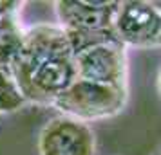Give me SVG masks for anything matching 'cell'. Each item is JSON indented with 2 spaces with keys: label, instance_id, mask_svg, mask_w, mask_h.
Instances as JSON below:
<instances>
[{
  "label": "cell",
  "instance_id": "30bf717a",
  "mask_svg": "<svg viewBox=\"0 0 161 155\" xmlns=\"http://www.w3.org/2000/svg\"><path fill=\"white\" fill-rule=\"evenodd\" d=\"M154 6H156V8H158V9L161 11V2H154Z\"/></svg>",
  "mask_w": 161,
  "mask_h": 155
},
{
  "label": "cell",
  "instance_id": "9c48e42d",
  "mask_svg": "<svg viewBox=\"0 0 161 155\" xmlns=\"http://www.w3.org/2000/svg\"><path fill=\"white\" fill-rule=\"evenodd\" d=\"M2 16H4V8H2V2H0V22H2Z\"/></svg>",
  "mask_w": 161,
  "mask_h": 155
},
{
  "label": "cell",
  "instance_id": "6da1fadb",
  "mask_svg": "<svg viewBox=\"0 0 161 155\" xmlns=\"http://www.w3.org/2000/svg\"><path fill=\"white\" fill-rule=\"evenodd\" d=\"M9 74L25 101L53 105L76 80L74 51L60 25L40 23L24 31Z\"/></svg>",
  "mask_w": 161,
  "mask_h": 155
},
{
  "label": "cell",
  "instance_id": "5b68a950",
  "mask_svg": "<svg viewBox=\"0 0 161 155\" xmlns=\"http://www.w3.org/2000/svg\"><path fill=\"white\" fill-rule=\"evenodd\" d=\"M94 132L87 123L56 116L49 119L38 133L40 155H94Z\"/></svg>",
  "mask_w": 161,
  "mask_h": 155
},
{
  "label": "cell",
  "instance_id": "277c9868",
  "mask_svg": "<svg viewBox=\"0 0 161 155\" xmlns=\"http://www.w3.org/2000/svg\"><path fill=\"white\" fill-rule=\"evenodd\" d=\"M76 80L127 89V47L107 42L87 47L74 54Z\"/></svg>",
  "mask_w": 161,
  "mask_h": 155
},
{
  "label": "cell",
  "instance_id": "ba28073f",
  "mask_svg": "<svg viewBox=\"0 0 161 155\" xmlns=\"http://www.w3.org/2000/svg\"><path fill=\"white\" fill-rule=\"evenodd\" d=\"M158 92H159V96H161V69H159V72H158Z\"/></svg>",
  "mask_w": 161,
  "mask_h": 155
},
{
  "label": "cell",
  "instance_id": "8fae6325",
  "mask_svg": "<svg viewBox=\"0 0 161 155\" xmlns=\"http://www.w3.org/2000/svg\"><path fill=\"white\" fill-rule=\"evenodd\" d=\"M158 45H161V36H159V42H158Z\"/></svg>",
  "mask_w": 161,
  "mask_h": 155
},
{
  "label": "cell",
  "instance_id": "8992f818",
  "mask_svg": "<svg viewBox=\"0 0 161 155\" xmlns=\"http://www.w3.org/2000/svg\"><path fill=\"white\" fill-rule=\"evenodd\" d=\"M114 31L125 47H154L161 36V11L154 2H119Z\"/></svg>",
  "mask_w": 161,
  "mask_h": 155
},
{
  "label": "cell",
  "instance_id": "7a4b0ae2",
  "mask_svg": "<svg viewBox=\"0 0 161 155\" xmlns=\"http://www.w3.org/2000/svg\"><path fill=\"white\" fill-rule=\"evenodd\" d=\"M118 8L119 2H54L60 27L65 31L74 54L98 44L119 42L114 31V16Z\"/></svg>",
  "mask_w": 161,
  "mask_h": 155
},
{
  "label": "cell",
  "instance_id": "7c38bea8",
  "mask_svg": "<svg viewBox=\"0 0 161 155\" xmlns=\"http://www.w3.org/2000/svg\"><path fill=\"white\" fill-rule=\"evenodd\" d=\"M156 155H161V150H159V152H158V153H156Z\"/></svg>",
  "mask_w": 161,
  "mask_h": 155
},
{
  "label": "cell",
  "instance_id": "52a82bcc",
  "mask_svg": "<svg viewBox=\"0 0 161 155\" xmlns=\"http://www.w3.org/2000/svg\"><path fill=\"white\" fill-rule=\"evenodd\" d=\"M27 103L20 90L13 81L11 74L0 67V114H9V112L20 110Z\"/></svg>",
  "mask_w": 161,
  "mask_h": 155
},
{
  "label": "cell",
  "instance_id": "3957f363",
  "mask_svg": "<svg viewBox=\"0 0 161 155\" xmlns=\"http://www.w3.org/2000/svg\"><path fill=\"white\" fill-rule=\"evenodd\" d=\"M127 105V89H118L103 83L74 80L54 101L53 106L62 116L81 123L100 121L118 116Z\"/></svg>",
  "mask_w": 161,
  "mask_h": 155
}]
</instances>
